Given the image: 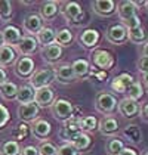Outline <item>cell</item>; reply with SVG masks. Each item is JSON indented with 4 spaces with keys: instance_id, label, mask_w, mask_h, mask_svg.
I'll return each instance as SVG.
<instances>
[{
    "instance_id": "6da1fadb",
    "label": "cell",
    "mask_w": 148,
    "mask_h": 155,
    "mask_svg": "<svg viewBox=\"0 0 148 155\" xmlns=\"http://www.w3.org/2000/svg\"><path fill=\"white\" fill-rule=\"evenodd\" d=\"M50 111H52V115L58 121L65 123L67 120H70L74 114V107L73 104L67 99H55L50 105Z\"/></svg>"
},
{
    "instance_id": "7a4b0ae2",
    "label": "cell",
    "mask_w": 148,
    "mask_h": 155,
    "mask_svg": "<svg viewBox=\"0 0 148 155\" xmlns=\"http://www.w3.org/2000/svg\"><path fill=\"white\" fill-rule=\"evenodd\" d=\"M30 86L34 89V90H39V89H43V87H49L50 84L55 81V74H53V70H49V68H43V70H39V71L33 72V75L30 77Z\"/></svg>"
},
{
    "instance_id": "3957f363",
    "label": "cell",
    "mask_w": 148,
    "mask_h": 155,
    "mask_svg": "<svg viewBox=\"0 0 148 155\" xmlns=\"http://www.w3.org/2000/svg\"><path fill=\"white\" fill-rule=\"evenodd\" d=\"M95 107L98 109V112L104 114V115H110L116 111L117 108V99L116 96L107 93V92H101L96 96V101H95Z\"/></svg>"
},
{
    "instance_id": "277c9868",
    "label": "cell",
    "mask_w": 148,
    "mask_h": 155,
    "mask_svg": "<svg viewBox=\"0 0 148 155\" xmlns=\"http://www.w3.org/2000/svg\"><path fill=\"white\" fill-rule=\"evenodd\" d=\"M92 65L98 68V71H107L114 65V58L108 50L98 49L92 53Z\"/></svg>"
},
{
    "instance_id": "5b68a950",
    "label": "cell",
    "mask_w": 148,
    "mask_h": 155,
    "mask_svg": "<svg viewBox=\"0 0 148 155\" xmlns=\"http://www.w3.org/2000/svg\"><path fill=\"white\" fill-rule=\"evenodd\" d=\"M105 37L113 45H123L127 41V30L122 24H113L107 28Z\"/></svg>"
},
{
    "instance_id": "8992f818",
    "label": "cell",
    "mask_w": 148,
    "mask_h": 155,
    "mask_svg": "<svg viewBox=\"0 0 148 155\" xmlns=\"http://www.w3.org/2000/svg\"><path fill=\"white\" fill-rule=\"evenodd\" d=\"M33 72H34V61L31 59V58H19V59L16 61V64H15V74L19 77V78H30L31 75H33Z\"/></svg>"
},
{
    "instance_id": "52a82bcc",
    "label": "cell",
    "mask_w": 148,
    "mask_h": 155,
    "mask_svg": "<svg viewBox=\"0 0 148 155\" xmlns=\"http://www.w3.org/2000/svg\"><path fill=\"white\" fill-rule=\"evenodd\" d=\"M62 15H64V18H65L68 22L77 24L79 19H80L82 15H83V9H82V6H80L79 3H76V2H67V3H64Z\"/></svg>"
},
{
    "instance_id": "ba28073f",
    "label": "cell",
    "mask_w": 148,
    "mask_h": 155,
    "mask_svg": "<svg viewBox=\"0 0 148 155\" xmlns=\"http://www.w3.org/2000/svg\"><path fill=\"white\" fill-rule=\"evenodd\" d=\"M39 112H40V108L37 107L34 102L27 104V105H19L18 109H16V114H18L19 120H22L25 123L36 121L37 117H39Z\"/></svg>"
},
{
    "instance_id": "9c48e42d",
    "label": "cell",
    "mask_w": 148,
    "mask_h": 155,
    "mask_svg": "<svg viewBox=\"0 0 148 155\" xmlns=\"http://www.w3.org/2000/svg\"><path fill=\"white\" fill-rule=\"evenodd\" d=\"M117 109H119V112L123 117L133 118L139 112V104L135 102V101H132V99H129V97H124L120 102H117Z\"/></svg>"
},
{
    "instance_id": "30bf717a",
    "label": "cell",
    "mask_w": 148,
    "mask_h": 155,
    "mask_svg": "<svg viewBox=\"0 0 148 155\" xmlns=\"http://www.w3.org/2000/svg\"><path fill=\"white\" fill-rule=\"evenodd\" d=\"M55 101V93L50 87H43L39 89L34 93V104L39 108H48L52 105V102Z\"/></svg>"
},
{
    "instance_id": "8fae6325",
    "label": "cell",
    "mask_w": 148,
    "mask_h": 155,
    "mask_svg": "<svg viewBox=\"0 0 148 155\" xmlns=\"http://www.w3.org/2000/svg\"><path fill=\"white\" fill-rule=\"evenodd\" d=\"M2 36H3V41H5V45L6 46H18V43H19V40L22 38V34H21V31H19V28L18 27H15V25H6L3 30H2Z\"/></svg>"
},
{
    "instance_id": "7c38bea8",
    "label": "cell",
    "mask_w": 148,
    "mask_h": 155,
    "mask_svg": "<svg viewBox=\"0 0 148 155\" xmlns=\"http://www.w3.org/2000/svg\"><path fill=\"white\" fill-rule=\"evenodd\" d=\"M42 27H43V21L37 13H28L24 18L22 28H24V31L27 34H30V36L33 34V37H34V34H37L40 31Z\"/></svg>"
},
{
    "instance_id": "4fadbf2b",
    "label": "cell",
    "mask_w": 148,
    "mask_h": 155,
    "mask_svg": "<svg viewBox=\"0 0 148 155\" xmlns=\"http://www.w3.org/2000/svg\"><path fill=\"white\" fill-rule=\"evenodd\" d=\"M92 8L96 15L107 18L116 12V2L114 0H95L92 3Z\"/></svg>"
},
{
    "instance_id": "5bb4252c",
    "label": "cell",
    "mask_w": 148,
    "mask_h": 155,
    "mask_svg": "<svg viewBox=\"0 0 148 155\" xmlns=\"http://www.w3.org/2000/svg\"><path fill=\"white\" fill-rule=\"evenodd\" d=\"M133 81H135V80H133V77H132L130 74L123 72V74H120V75H117V77L113 78L111 89H113L116 93H126V90L129 89V86L133 83Z\"/></svg>"
},
{
    "instance_id": "9a60e30c",
    "label": "cell",
    "mask_w": 148,
    "mask_h": 155,
    "mask_svg": "<svg viewBox=\"0 0 148 155\" xmlns=\"http://www.w3.org/2000/svg\"><path fill=\"white\" fill-rule=\"evenodd\" d=\"M68 143L73 146L77 152H85V151H87V149L90 148V145H92V139H90V136H89L87 133L80 131V133L74 134L73 137L68 140Z\"/></svg>"
},
{
    "instance_id": "2e32d148",
    "label": "cell",
    "mask_w": 148,
    "mask_h": 155,
    "mask_svg": "<svg viewBox=\"0 0 148 155\" xmlns=\"http://www.w3.org/2000/svg\"><path fill=\"white\" fill-rule=\"evenodd\" d=\"M31 131H33V136L36 139L45 140V139L49 137L50 131H52V126L49 124V121H46V120H36V121H33Z\"/></svg>"
},
{
    "instance_id": "e0dca14e",
    "label": "cell",
    "mask_w": 148,
    "mask_h": 155,
    "mask_svg": "<svg viewBox=\"0 0 148 155\" xmlns=\"http://www.w3.org/2000/svg\"><path fill=\"white\" fill-rule=\"evenodd\" d=\"M99 37H101V34H99L98 30L87 28V30H85V31L80 34V37H79V41L82 43V46H83V48L92 49V48H95V46L98 45Z\"/></svg>"
},
{
    "instance_id": "ac0fdd59",
    "label": "cell",
    "mask_w": 148,
    "mask_h": 155,
    "mask_svg": "<svg viewBox=\"0 0 148 155\" xmlns=\"http://www.w3.org/2000/svg\"><path fill=\"white\" fill-rule=\"evenodd\" d=\"M98 127L101 134H104V136H114L119 131V121L114 117L107 115V117H104L98 123Z\"/></svg>"
},
{
    "instance_id": "d6986e66",
    "label": "cell",
    "mask_w": 148,
    "mask_h": 155,
    "mask_svg": "<svg viewBox=\"0 0 148 155\" xmlns=\"http://www.w3.org/2000/svg\"><path fill=\"white\" fill-rule=\"evenodd\" d=\"M18 50H19V53L21 55H24V56H30V55H33V53H36L37 48H39V45H37L36 38L33 36H22V38L19 40V43H18Z\"/></svg>"
},
{
    "instance_id": "ffe728a7",
    "label": "cell",
    "mask_w": 148,
    "mask_h": 155,
    "mask_svg": "<svg viewBox=\"0 0 148 155\" xmlns=\"http://www.w3.org/2000/svg\"><path fill=\"white\" fill-rule=\"evenodd\" d=\"M80 131L82 130H80L79 118H77V117H71L70 120H67V121H65L64 127L61 129L59 136H61L64 140H70L74 134H77V133H80Z\"/></svg>"
},
{
    "instance_id": "44dd1931",
    "label": "cell",
    "mask_w": 148,
    "mask_h": 155,
    "mask_svg": "<svg viewBox=\"0 0 148 155\" xmlns=\"http://www.w3.org/2000/svg\"><path fill=\"white\" fill-rule=\"evenodd\" d=\"M71 70H73L74 78L85 80L90 74V64L86 59H77L71 64Z\"/></svg>"
},
{
    "instance_id": "7402d4cb",
    "label": "cell",
    "mask_w": 148,
    "mask_h": 155,
    "mask_svg": "<svg viewBox=\"0 0 148 155\" xmlns=\"http://www.w3.org/2000/svg\"><path fill=\"white\" fill-rule=\"evenodd\" d=\"M53 74H55V80H58V81L62 84L71 83L74 80V74H73V70H71V65H68V64H62L59 67H56V68L53 70Z\"/></svg>"
},
{
    "instance_id": "603a6c76",
    "label": "cell",
    "mask_w": 148,
    "mask_h": 155,
    "mask_svg": "<svg viewBox=\"0 0 148 155\" xmlns=\"http://www.w3.org/2000/svg\"><path fill=\"white\" fill-rule=\"evenodd\" d=\"M117 15H119V18L124 22L126 19H129V18L138 15V9L133 6V3H132L130 0L120 2V3H117Z\"/></svg>"
},
{
    "instance_id": "cb8c5ba5",
    "label": "cell",
    "mask_w": 148,
    "mask_h": 155,
    "mask_svg": "<svg viewBox=\"0 0 148 155\" xmlns=\"http://www.w3.org/2000/svg\"><path fill=\"white\" fill-rule=\"evenodd\" d=\"M59 13V5L56 2H45L42 5V9H40V18L42 21H52L53 18H56V15Z\"/></svg>"
},
{
    "instance_id": "d4e9b609",
    "label": "cell",
    "mask_w": 148,
    "mask_h": 155,
    "mask_svg": "<svg viewBox=\"0 0 148 155\" xmlns=\"http://www.w3.org/2000/svg\"><path fill=\"white\" fill-rule=\"evenodd\" d=\"M34 93H36V90H34L30 84H24V86L18 87L16 99H15V101H18L19 105L31 104V102H34Z\"/></svg>"
},
{
    "instance_id": "484cf974",
    "label": "cell",
    "mask_w": 148,
    "mask_h": 155,
    "mask_svg": "<svg viewBox=\"0 0 148 155\" xmlns=\"http://www.w3.org/2000/svg\"><path fill=\"white\" fill-rule=\"evenodd\" d=\"M34 38H36L37 45H42L43 48H46L52 43H55V31L50 27H42Z\"/></svg>"
},
{
    "instance_id": "4316f807",
    "label": "cell",
    "mask_w": 148,
    "mask_h": 155,
    "mask_svg": "<svg viewBox=\"0 0 148 155\" xmlns=\"http://www.w3.org/2000/svg\"><path fill=\"white\" fill-rule=\"evenodd\" d=\"M62 56V48L56 43H52L49 46L43 48V59L48 64H55L56 61H59Z\"/></svg>"
},
{
    "instance_id": "83f0119b",
    "label": "cell",
    "mask_w": 148,
    "mask_h": 155,
    "mask_svg": "<svg viewBox=\"0 0 148 155\" xmlns=\"http://www.w3.org/2000/svg\"><path fill=\"white\" fill-rule=\"evenodd\" d=\"M16 59V52L15 49L11 48V46H6L3 45L0 48V67H8V65H12Z\"/></svg>"
},
{
    "instance_id": "f1b7e54d",
    "label": "cell",
    "mask_w": 148,
    "mask_h": 155,
    "mask_svg": "<svg viewBox=\"0 0 148 155\" xmlns=\"http://www.w3.org/2000/svg\"><path fill=\"white\" fill-rule=\"evenodd\" d=\"M16 92H18V86L12 81H5L3 84H0V96L6 101H15Z\"/></svg>"
},
{
    "instance_id": "f546056e",
    "label": "cell",
    "mask_w": 148,
    "mask_h": 155,
    "mask_svg": "<svg viewBox=\"0 0 148 155\" xmlns=\"http://www.w3.org/2000/svg\"><path fill=\"white\" fill-rule=\"evenodd\" d=\"M127 40H130L135 45H147V34L144 28H135V30H127Z\"/></svg>"
},
{
    "instance_id": "4dcf8cb0",
    "label": "cell",
    "mask_w": 148,
    "mask_h": 155,
    "mask_svg": "<svg viewBox=\"0 0 148 155\" xmlns=\"http://www.w3.org/2000/svg\"><path fill=\"white\" fill-rule=\"evenodd\" d=\"M123 136L132 143H138L141 140V130L135 124H129L123 129Z\"/></svg>"
},
{
    "instance_id": "1f68e13d",
    "label": "cell",
    "mask_w": 148,
    "mask_h": 155,
    "mask_svg": "<svg viewBox=\"0 0 148 155\" xmlns=\"http://www.w3.org/2000/svg\"><path fill=\"white\" fill-rule=\"evenodd\" d=\"M71 41H73V33L68 28H62L58 33H55V43L59 45L61 48L68 46Z\"/></svg>"
},
{
    "instance_id": "d6a6232c",
    "label": "cell",
    "mask_w": 148,
    "mask_h": 155,
    "mask_svg": "<svg viewBox=\"0 0 148 155\" xmlns=\"http://www.w3.org/2000/svg\"><path fill=\"white\" fill-rule=\"evenodd\" d=\"M21 148L16 140H6L0 146V154L2 155H19Z\"/></svg>"
},
{
    "instance_id": "836d02e7",
    "label": "cell",
    "mask_w": 148,
    "mask_h": 155,
    "mask_svg": "<svg viewBox=\"0 0 148 155\" xmlns=\"http://www.w3.org/2000/svg\"><path fill=\"white\" fill-rule=\"evenodd\" d=\"M127 92V97L138 102L142 96H144V86L139 83V81H133V83L129 86V89L126 90Z\"/></svg>"
},
{
    "instance_id": "e575fe53",
    "label": "cell",
    "mask_w": 148,
    "mask_h": 155,
    "mask_svg": "<svg viewBox=\"0 0 148 155\" xmlns=\"http://www.w3.org/2000/svg\"><path fill=\"white\" fill-rule=\"evenodd\" d=\"M79 124H80V130H83V133H87V131H93L98 127V120L93 115H86L83 118H79Z\"/></svg>"
},
{
    "instance_id": "d590c367",
    "label": "cell",
    "mask_w": 148,
    "mask_h": 155,
    "mask_svg": "<svg viewBox=\"0 0 148 155\" xmlns=\"http://www.w3.org/2000/svg\"><path fill=\"white\" fill-rule=\"evenodd\" d=\"M12 18V3L8 0H0V21L8 22Z\"/></svg>"
},
{
    "instance_id": "8d00e7d4",
    "label": "cell",
    "mask_w": 148,
    "mask_h": 155,
    "mask_svg": "<svg viewBox=\"0 0 148 155\" xmlns=\"http://www.w3.org/2000/svg\"><path fill=\"white\" fill-rule=\"evenodd\" d=\"M124 148V143L122 139H119V137H113V139H110L108 140V143H107V152L110 155H117L122 149Z\"/></svg>"
},
{
    "instance_id": "74e56055",
    "label": "cell",
    "mask_w": 148,
    "mask_h": 155,
    "mask_svg": "<svg viewBox=\"0 0 148 155\" xmlns=\"http://www.w3.org/2000/svg\"><path fill=\"white\" fill-rule=\"evenodd\" d=\"M37 152H39V155H56V146L48 140H43L39 145Z\"/></svg>"
},
{
    "instance_id": "f35d334b",
    "label": "cell",
    "mask_w": 148,
    "mask_h": 155,
    "mask_svg": "<svg viewBox=\"0 0 148 155\" xmlns=\"http://www.w3.org/2000/svg\"><path fill=\"white\" fill-rule=\"evenodd\" d=\"M122 25H123L126 30H135V28H139V27H141V19H139L138 15H135V16L126 19Z\"/></svg>"
},
{
    "instance_id": "ab89813d",
    "label": "cell",
    "mask_w": 148,
    "mask_h": 155,
    "mask_svg": "<svg viewBox=\"0 0 148 155\" xmlns=\"http://www.w3.org/2000/svg\"><path fill=\"white\" fill-rule=\"evenodd\" d=\"M56 155H79V152L74 149L70 143H64L56 149Z\"/></svg>"
},
{
    "instance_id": "60d3db41",
    "label": "cell",
    "mask_w": 148,
    "mask_h": 155,
    "mask_svg": "<svg viewBox=\"0 0 148 155\" xmlns=\"http://www.w3.org/2000/svg\"><path fill=\"white\" fill-rule=\"evenodd\" d=\"M9 117H11L9 109H8L6 107H3V105H0V129H3V127L8 124Z\"/></svg>"
},
{
    "instance_id": "b9f144b4",
    "label": "cell",
    "mask_w": 148,
    "mask_h": 155,
    "mask_svg": "<svg viewBox=\"0 0 148 155\" xmlns=\"http://www.w3.org/2000/svg\"><path fill=\"white\" fill-rule=\"evenodd\" d=\"M147 55L144 53L141 58H139V61H138V68H139V71L142 72L144 75L147 74V70H148V67H147Z\"/></svg>"
},
{
    "instance_id": "7bdbcfd3",
    "label": "cell",
    "mask_w": 148,
    "mask_h": 155,
    "mask_svg": "<svg viewBox=\"0 0 148 155\" xmlns=\"http://www.w3.org/2000/svg\"><path fill=\"white\" fill-rule=\"evenodd\" d=\"M19 155H39V152H37V148H36V146H33V145H28V146H25V148H22V149H21Z\"/></svg>"
},
{
    "instance_id": "ee69618b",
    "label": "cell",
    "mask_w": 148,
    "mask_h": 155,
    "mask_svg": "<svg viewBox=\"0 0 148 155\" xmlns=\"http://www.w3.org/2000/svg\"><path fill=\"white\" fill-rule=\"evenodd\" d=\"M16 129H18V139H19V140L24 139L25 136H27V127H25L24 124H21V126H18Z\"/></svg>"
},
{
    "instance_id": "f6af8a7d",
    "label": "cell",
    "mask_w": 148,
    "mask_h": 155,
    "mask_svg": "<svg viewBox=\"0 0 148 155\" xmlns=\"http://www.w3.org/2000/svg\"><path fill=\"white\" fill-rule=\"evenodd\" d=\"M117 155H138V154H136L135 149H132V148H126V146H124L123 149H122Z\"/></svg>"
},
{
    "instance_id": "bcb514c9",
    "label": "cell",
    "mask_w": 148,
    "mask_h": 155,
    "mask_svg": "<svg viewBox=\"0 0 148 155\" xmlns=\"http://www.w3.org/2000/svg\"><path fill=\"white\" fill-rule=\"evenodd\" d=\"M5 81H8V75H6V71L0 67V84H3Z\"/></svg>"
},
{
    "instance_id": "7dc6e473",
    "label": "cell",
    "mask_w": 148,
    "mask_h": 155,
    "mask_svg": "<svg viewBox=\"0 0 148 155\" xmlns=\"http://www.w3.org/2000/svg\"><path fill=\"white\" fill-rule=\"evenodd\" d=\"M105 78H107V71L96 72V80H98V81H102V80H105Z\"/></svg>"
},
{
    "instance_id": "c3c4849f",
    "label": "cell",
    "mask_w": 148,
    "mask_h": 155,
    "mask_svg": "<svg viewBox=\"0 0 148 155\" xmlns=\"http://www.w3.org/2000/svg\"><path fill=\"white\" fill-rule=\"evenodd\" d=\"M141 117L144 120H147L148 117V114H147V104H142L141 105Z\"/></svg>"
},
{
    "instance_id": "681fc988",
    "label": "cell",
    "mask_w": 148,
    "mask_h": 155,
    "mask_svg": "<svg viewBox=\"0 0 148 155\" xmlns=\"http://www.w3.org/2000/svg\"><path fill=\"white\" fill-rule=\"evenodd\" d=\"M5 45V41H3V36H2V31H0V48Z\"/></svg>"
}]
</instances>
